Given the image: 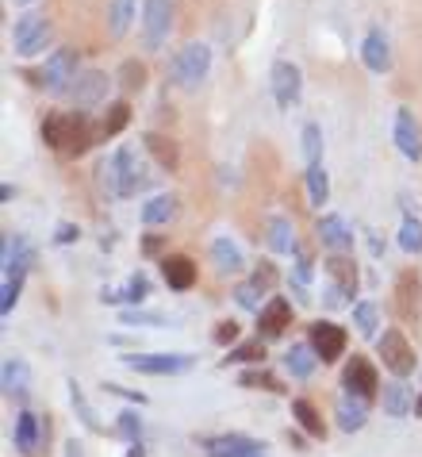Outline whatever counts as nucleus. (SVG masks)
I'll use <instances>...</instances> for the list:
<instances>
[{"instance_id":"1","label":"nucleus","mask_w":422,"mask_h":457,"mask_svg":"<svg viewBox=\"0 0 422 457\" xmlns=\"http://www.w3.org/2000/svg\"><path fill=\"white\" fill-rule=\"evenodd\" d=\"M146 162H143V154H138L135 146H120L115 154L100 166V181H104V188L115 196V200H131L135 193H143L146 188Z\"/></svg>"},{"instance_id":"2","label":"nucleus","mask_w":422,"mask_h":457,"mask_svg":"<svg viewBox=\"0 0 422 457\" xmlns=\"http://www.w3.org/2000/svg\"><path fill=\"white\" fill-rule=\"evenodd\" d=\"M43 143L54 150H70V154H81L88 146V120L85 112H50L43 120Z\"/></svg>"},{"instance_id":"3","label":"nucleus","mask_w":422,"mask_h":457,"mask_svg":"<svg viewBox=\"0 0 422 457\" xmlns=\"http://www.w3.org/2000/svg\"><path fill=\"white\" fill-rule=\"evenodd\" d=\"M376 353H380V365L392 377H411L418 370V353L400 327H384L380 338H376Z\"/></svg>"},{"instance_id":"4","label":"nucleus","mask_w":422,"mask_h":457,"mask_svg":"<svg viewBox=\"0 0 422 457\" xmlns=\"http://www.w3.org/2000/svg\"><path fill=\"white\" fill-rule=\"evenodd\" d=\"M211 70V46L208 43H188L177 50L173 66H170V78L177 88H185V93H192V88H200L203 78H208Z\"/></svg>"},{"instance_id":"5","label":"nucleus","mask_w":422,"mask_h":457,"mask_svg":"<svg viewBox=\"0 0 422 457\" xmlns=\"http://www.w3.org/2000/svg\"><path fill=\"white\" fill-rule=\"evenodd\" d=\"M120 361L143 377H185L196 370V353H120Z\"/></svg>"},{"instance_id":"6","label":"nucleus","mask_w":422,"mask_h":457,"mask_svg":"<svg viewBox=\"0 0 422 457\" xmlns=\"http://www.w3.org/2000/svg\"><path fill=\"white\" fill-rule=\"evenodd\" d=\"M342 392L345 396H357V400H365V403H373L380 400V373H376V365L365 358V353H350V361L342 365Z\"/></svg>"},{"instance_id":"7","label":"nucleus","mask_w":422,"mask_h":457,"mask_svg":"<svg viewBox=\"0 0 422 457\" xmlns=\"http://www.w3.org/2000/svg\"><path fill=\"white\" fill-rule=\"evenodd\" d=\"M253 327H258V338L265 342H277V338H285L288 335V327L296 323V308H292V300L288 296H280V292H273L265 303H261V312L253 315Z\"/></svg>"},{"instance_id":"8","label":"nucleus","mask_w":422,"mask_h":457,"mask_svg":"<svg viewBox=\"0 0 422 457\" xmlns=\"http://www.w3.org/2000/svg\"><path fill=\"white\" fill-rule=\"evenodd\" d=\"M12 43H16L20 58H35L50 46V23L38 16V12H23V16L12 23Z\"/></svg>"},{"instance_id":"9","label":"nucleus","mask_w":422,"mask_h":457,"mask_svg":"<svg viewBox=\"0 0 422 457\" xmlns=\"http://www.w3.org/2000/svg\"><path fill=\"white\" fill-rule=\"evenodd\" d=\"M307 342H311V350L319 353V361L323 365H335L345 346H350V331H345L342 323H330V320H315L307 327Z\"/></svg>"},{"instance_id":"10","label":"nucleus","mask_w":422,"mask_h":457,"mask_svg":"<svg viewBox=\"0 0 422 457\" xmlns=\"http://www.w3.org/2000/svg\"><path fill=\"white\" fill-rule=\"evenodd\" d=\"M269 88H273V100L280 108H296L300 104V96H303V73L296 62H273V70H269Z\"/></svg>"},{"instance_id":"11","label":"nucleus","mask_w":422,"mask_h":457,"mask_svg":"<svg viewBox=\"0 0 422 457\" xmlns=\"http://www.w3.org/2000/svg\"><path fill=\"white\" fill-rule=\"evenodd\" d=\"M203 457H250V453H265V442L242 430H227V435H211L200 438Z\"/></svg>"},{"instance_id":"12","label":"nucleus","mask_w":422,"mask_h":457,"mask_svg":"<svg viewBox=\"0 0 422 457\" xmlns=\"http://www.w3.org/2000/svg\"><path fill=\"white\" fill-rule=\"evenodd\" d=\"M173 28V0H146L143 4V43L146 50H161Z\"/></svg>"},{"instance_id":"13","label":"nucleus","mask_w":422,"mask_h":457,"mask_svg":"<svg viewBox=\"0 0 422 457\" xmlns=\"http://www.w3.org/2000/svg\"><path fill=\"white\" fill-rule=\"evenodd\" d=\"M315 238H319V246H323L327 253H350V250H353V227H350V220H345V215H338V212L319 215Z\"/></svg>"},{"instance_id":"14","label":"nucleus","mask_w":422,"mask_h":457,"mask_svg":"<svg viewBox=\"0 0 422 457\" xmlns=\"http://www.w3.org/2000/svg\"><path fill=\"white\" fill-rule=\"evenodd\" d=\"M73 78H77V54H73V50H54L35 81L43 85L46 93H70Z\"/></svg>"},{"instance_id":"15","label":"nucleus","mask_w":422,"mask_h":457,"mask_svg":"<svg viewBox=\"0 0 422 457\" xmlns=\"http://www.w3.org/2000/svg\"><path fill=\"white\" fill-rule=\"evenodd\" d=\"M108 88H112V78L108 73H100V70H85V73H77L73 85H70V100H73V108H96V104H104V96H108Z\"/></svg>"},{"instance_id":"16","label":"nucleus","mask_w":422,"mask_h":457,"mask_svg":"<svg viewBox=\"0 0 422 457\" xmlns=\"http://www.w3.org/2000/svg\"><path fill=\"white\" fill-rule=\"evenodd\" d=\"M158 270H161V281L170 292H188L192 285H196V262L188 258V253H161L158 258Z\"/></svg>"},{"instance_id":"17","label":"nucleus","mask_w":422,"mask_h":457,"mask_svg":"<svg viewBox=\"0 0 422 457\" xmlns=\"http://www.w3.org/2000/svg\"><path fill=\"white\" fill-rule=\"evenodd\" d=\"M43 442H46V423L35 411H20L16 427H12V446H16V453L35 457L38 450H43Z\"/></svg>"},{"instance_id":"18","label":"nucleus","mask_w":422,"mask_h":457,"mask_svg":"<svg viewBox=\"0 0 422 457\" xmlns=\"http://www.w3.org/2000/svg\"><path fill=\"white\" fill-rule=\"evenodd\" d=\"M415 396L418 392L407 385V377H392L388 385H380V411L392 419H407L415 415Z\"/></svg>"},{"instance_id":"19","label":"nucleus","mask_w":422,"mask_h":457,"mask_svg":"<svg viewBox=\"0 0 422 457\" xmlns=\"http://www.w3.org/2000/svg\"><path fill=\"white\" fill-rule=\"evenodd\" d=\"M392 138H395V150L411 162H422V127L411 116V108H400L395 112V123H392Z\"/></svg>"},{"instance_id":"20","label":"nucleus","mask_w":422,"mask_h":457,"mask_svg":"<svg viewBox=\"0 0 422 457\" xmlns=\"http://www.w3.org/2000/svg\"><path fill=\"white\" fill-rule=\"evenodd\" d=\"M208 253H211L215 270H219L223 277H238L242 270H246V253H242V246H238L230 235H215L211 246H208Z\"/></svg>"},{"instance_id":"21","label":"nucleus","mask_w":422,"mask_h":457,"mask_svg":"<svg viewBox=\"0 0 422 457\" xmlns=\"http://www.w3.org/2000/svg\"><path fill=\"white\" fill-rule=\"evenodd\" d=\"M280 361H285V373L292 380H311V373L323 365V361H319V353L311 350V342H292Z\"/></svg>"},{"instance_id":"22","label":"nucleus","mask_w":422,"mask_h":457,"mask_svg":"<svg viewBox=\"0 0 422 457\" xmlns=\"http://www.w3.org/2000/svg\"><path fill=\"white\" fill-rule=\"evenodd\" d=\"M0 270H20V273H31L35 265V246L28 243V238L20 235H4V243H0Z\"/></svg>"},{"instance_id":"23","label":"nucleus","mask_w":422,"mask_h":457,"mask_svg":"<svg viewBox=\"0 0 422 457\" xmlns=\"http://www.w3.org/2000/svg\"><path fill=\"white\" fill-rule=\"evenodd\" d=\"M361 62L368 73H388L392 70V46H388V35L384 31H368L365 43H361Z\"/></svg>"},{"instance_id":"24","label":"nucleus","mask_w":422,"mask_h":457,"mask_svg":"<svg viewBox=\"0 0 422 457\" xmlns=\"http://www.w3.org/2000/svg\"><path fill=\"white\" fill-rule=\"evenodd\" d=\"M177 212H181V204H177L173 193H158L150 196L143 212H138V220H143V227H170L177 220Z\"/></svg>"},{"instance_id":"25","label":"nucleus","mask_w":422,"mask_h":457,"mask_svg":"<svg viewBox=\"0 0 422 457\" xmlns=\"http://www.w3.org/2000/svg\"><path fill=\"white\" fill-rule=\"evenodd\" d=\"M0 388H4L8 400L28 396V388H31V365L23 361V358H8L4 370H0Z\"/></svg>"},{"instance_id":"26","label":"nucleus","mask_w":422,"mask_h":457,"mask_svg":"<svg viewBox=\"0 0 422 457\" xmlns=\"http://www.w3.org/2000/svg\"><path fill=\"white\" fill-rule=\"evenodd\" d=\"M323 277H327V281H335V285H342L345 292H353V296H357V262H353V253H327Z\"/></svg>"},{"instance_id":"27","label":"nucleus","mask_w":422,"mask_h":457,"mask_svg":"<svg viewBox=\"0 0 422 457\" xmlns=\"http://www.w3.org/2000/svg\"><path fill=\"white\" fill-rule=\"evenodd\" d=\"M335 419H338V430H345V435H357L365 423H368V403L357 400V396H338V408H335Z\"/></svg>"},{"instance_id":"28","label":"nucleus","mask_w":422,"mask_h":457,"mask_svg":"<svg viewBox=\"0 0 422 457\" xmlns=\"http://www.w3.org/2000/svg\"><path fill=\"white\" fill-rule=\"evenodd\" d=\"M384 315H380V303L376 300H357L353 303V327H357V335L368 338V342H376L380 331H384Z\"/></svg>"},{"instance_id":"29","label":"nucleus","mask_w":422,"mask_h":457,"mask_svg":"<svg viewBox=\"0 0 422 457\" xmlns=\"http://www.w3.org/2000/svg\"><path fill=\"white\" fill-rule=\"evenodd\" d=\"M292 419H296V427L307 430V435H311L315 442L327 438V423H323V415H319V403L296 396V400H292Z\"/></svg>"},{"instance_id":"30","label":"nucleus","mask_w":422,"mask_h":457,"mask_svg":"<svg viewBox=\"0 0 422 457\" xmlns=\"http://www.w3.org/2000/svg\"><path fill=\"white\" fill-rule=\"evenodd\" d=\"M265 238H269V250H273V253H296V250H300L296 227H292L288 215H273V220H269Z\"/></svg>"},{"instance_id":"31","label":"nucleus","mask_w":422,"mask_h":457,"mask_svg":"<svg viewBox=\"0 0 422 457\" xmlns=\"http://www.w3.org/2000/svg\"><path fill=\"white\" fill-rule=\"evenodd\" d=\"M238 388H258V392H277V396H288V385L265 370V365H242L238 370Z\"/></svg>"},{"instance_id":"32","label":"nucleus","mask_w":422,"mask_h":457,"mask_svg":"<svg viewBox=\"0 0 422 457\" xmlns=\"http://www.w3.org/2000/svg\"><path fill=\"white\" fill-rule=\"evenodd\" d=\"M303 185H307V200H311V208H327L330 204V177L323 170V162H311V166L303 170Z\"/></svg>"},{"instance_id":"33","label":"nucleus","mask_w":422,"mask_h":457,"mask_svg":"<svg viewBox=\"0 0 422 457\" xmlns=\"http://www.w3.org/2000/svg\"><path fill=\"white\" fill-rule=\"evenodd\" d=\"M269 358V350H265V338H250V342H238V346H230L223 353V370L227 365H265Z\"/></svg>"},{"instance_id":"34","label":"nucleus","mask_w":422,"mask_h":457,"mask_svg":"<svg viewBox=\"0 0 422 457\" xmlns=\"http://www.w3.org/2000/svg\"><path fill=\"white\" fill-rule=\"evenodd\" d=\"M23 281H28V273H20V270H0V320H8L12 308L20 303Z\"/></svg>"},{"instance_id":"35","label":"nucleus","mask_w":422,"mask_h":457,"mask_svg":"<svg viewBox=\"0 0 422 457\" xmlns=\"http://www.w3.org/2000/svg\"><path fill=\"white\" fill-rule=\"evenodd\" d=\"M115 323L127 327V331H135V327H170L161 312H150V308H135V303H123L120 312H115Z\"/></svg>"},{"instance_id":"36","label":"nucleus","mask_w":422,"mask_h":457,"mask_svg":"<svg viewBox=\"0 0 422 457\" xmlns=\"http://www.w3.org/2000/svg\"><path fill=\"white\" fill-rule=\"evenodd\" d=\"M146 143V150L153 154V162H158V166L165 170V173H177V166H181V154H177V143H170V138H161V135H146L143 138Z\"/></svg>"},{"instance_id":"37","label":"nucleus","mask_w":422,"mask_h":457,"mask_svg":"<svg viewBox=\"0 0 422 457\" xmlns=\"http://www.w3.org/2000/svg\"><path fill=\"white\" fill-rule=\"evenodd\" d=\"M395 243H400L403 253H422V220L415 212H403L400 231H395Z\"/></svg>"},{"instance_id":"38","label":"nucleus","mask_w":422,"mask_h":457,"mask_svg":"<svg viewBox=\"0 0 422 457\" xmlns=\"http://www.w3.org/2000/svg\"><path fill=\"white\" fill-rule=\"evenodd\" d=\"M66 392H70L73 415H77V419H81V427H85V430H104V427H100V419H96V411H93V403H88V400H85V392H81V385H77V380H73V377L66 380Z\"/></svg>"},{"instance_id":"39","label":"nucleus","mask_w":422,"mask_h":457,"mask_svg":"<svg viewBox=\"0 0 422 457\" xmlns=\"http://www.w3.org/2000/svg\"><path fill=\"white\" fill-rule=\"evenodd\" d=\"M131 23H135V0H112V8H108L112 39H123V35L131 31Z\"/></svg>"},{"instance_id":"40","label":"nucleus","mask_w":422,"mask_h":457,"mask_svg":"<svg viewBox=\"0 0 422 457\" xmlns=\"http://www.w3.org/2000/svg\"><path fill=\"white\" fill-rule=\"evenodd\" d=\"M150 292H153V285H150V277L143 273V270H135L131 277H127V281H123V288H120V296H123V303H135V308H143V303H146V296H150ZM123 303H120V308H123Z\"/></svg>"},{"instance_id":"41","label":"nucleus","mask_w":422,"mask_h":457,"mask_svg":"<svg viewBox=\"0 0 422 457\" xmlns=\"http://www.w3.org/2000/svg\"><path fill=\"white\" fill-rule=\"evenodd\" d=\"M127 123H131V104H127V100H115V104L104 108V123H100V135H104V138H115Z\"/></svg>"},{"instance_id":"42","label":"nucleus","mask_w":422,"mask_h":457,"mask_svg":"<svg viewBox=\"0 0 422 457\" xmlns=\"http://www.w3.org/2000/svg\"><path fill=\"white\" fill-rule=\"evenodd\" d=\"M112 435H115V438H123V442H143V415H135V403H131L127 411L115 415Z\"/></svg>"},{"instance_id":"43","label":"nucleus","mask_w":422,"mask_h":457,"mask_svg":"<svg viewBox=\"0 0 422 457\" xmlns=\"http://www.w3.org/2000/svg\"><path fill=\"white\" fill-rule=\"evenodd\" d=\"M230 296H235V303L242 312H250V315H258L261 312V303H265V292L253 285V281H238L235 288H230Z\"/></svg>"},{"instance_id":"44","label":"nucleus","mask_w":422,"mask_h":457,"mask_svg":"<svg viewBox=\"0 0 422 457\" xmlns=\"http://www.w3.org/2000/svg\"><path fill=\"white\" fill-rule=\"evenodd\" d=\"M300 146H303L307 166H311V162H323V127H319V123H303Z\"/></svg>"},{"instance_id":"45","label":"nucleus","mask_w":422,"mask_h":457,"mask_svg":"<svg viewBox=\"0 0 422 457\" xmlns=\"http://www.w3.org/2000/svg\"><path fill=\"white\" fill-rule=\"evenodd\" d=\"M292 258H296V265H292L288 281H296V285H307V288H311V281H315V262H311V253H307V250H296Z\"/></svg>"},{"instance_id":"46","label":"nucleus","mask_w":422,"mask_h":457,"mask_svg":"<svg viewBox=\"0 0 422 457\" xmlns=\"http://www.w3.org/2000/svg\"><path fill=\"white\" fill-rule=\"evenodd\" d=\"M250 281L258 285V288L265 292V296H273L277 285H280V273H277V265H273V262H258V270L250 273Z\"/></svg>"},{"instance_id":"47","label":"nucleus","mask_w":422,"mask_h":457,"mask_svg":"<svg viewBox=\"0 0 422 457\" xmlns=\"http://www.w3.org/2000/svg\"><path fill=\"white\" fill-rule=\"evenodd\" d=\"M120 85L123 88H135V93H138V88H143L146 85V66H143V62H123V66H120Z\"/></svg>"},{"instance_id":"48","label":"nucleus","mask_w":422,"mask_h":457,"mask_svg":"<svg viewBox=\"0 0 422 457\" xmlns=\"http://www.w3.org/2000/svg\"><path fill=\"white\" fill-rule=\"evenodd\" d=\"M238 335H242V327L235 323V320H219V323H215L211 327V342H215V346H238Z\"/></svg>"},{"instance_id":"49","label":"nucleus","mask_w":422,"mask_h":457,"mask_svg":"<svg viewBox=\"0 0 422 457\" xmlns=\"http://www.w3.org/2000/svg\"><path fill=\"white\" fill-rule=\"evenodd\" d=\"M100 388H104L108 396H120V400H127V403H135V408H146V403H150L146 392H138V388H123V385H115V380H104Z\"/></svg>"},{"instance_id":"50","label":"nucleus","mask_w":422,"mask_h":457,"mask_svg":"<svg viewBox=\"0 0 422 457\" xmlns=\"http://www.w3.org/2000/svg\"><path fill=\"white\" fill-rule=\"evenodd\" d=\"M138 250H143V258L158 262L165 253V231H146L143 238H138Z\"/></svg>"},{"instance_id":"51","label":"nucleus","mask_w":422,"mask_h":457,"mask_svg":"<svg viewBox=\"0 0 422 457\" xmlns=\"http://www.w3.org/2000/svg\"><path fill=\"white\" fill-rule=\"evenodd\" d=\"M50 238H54V246H73L77 238H81V227L70 223V220H62V223L54 227V235H50Z\"/></svg>"},{"instance_id":"52","label":"nucleus","mask_w":422,"mask_h":457,"mask_svg":"<svg viewBox=\"0 0 422 457\" xmlns=\"http://www.w3.org/2000/svg\"><path fill=\"white\" fill-rule=\"evenodd\" d=\"M307 438H311V435H307V430H300V427L288 430V446H292V450H307Z\"/></svg>"},{"instance_id":"53","label":"nucleus","mask_w":422,"mask_h":457,"mask_svg":"<svg viewBox=\"0 0 422 457\" xmlns=\"http://www.w3.org/2000/svg\"><path fill=\"white\" fill-rule=\"evenodd\" d=\"M365 238H368V253H373V258H380V253H384V238H380L376 231H368Z\"/></svg>"},{"instance_id":"54","label":"nucleus","mask_w":422,"mask_h":457,"mask_svg":"<svg viewBox=\"0 0 422 457\" xmlns=\"http://www.w3.org/2000/svg\"><path fill=\"white\" fill-rule=\"evenodd\" d=\"M123 457H146V442H127Z\"/></svg>"},{"instance_id":"55","label":"nucleus","mask_w":422,"mask_h":457,"mask_svg":"<svg viewBox=\"0 0 422 457\" xmlns=\"http://www.w3.org/2000/svg\"><path fill=\"white\" fill-rule=\"evenodd\" d=\"M100 300H104V303H123L120 288H100Z\"/></svg>"},{"instance_id":"56","label":"nucleus","mask_w":422,"mask_h":457,"mask_svg":"<svg viewBox=\"0 0 422 457\" xmlns=\"http://www.w3.org/2000/svg\"><path fill=\"white\" fill-rule=\"evenodd\" d=\"M66 457H85V450H81V442H77V438L66 442Z\"/></svg>"},{"instance_id":"57","label":"nucleus","mask_w":422,"mask_h":457,"mask_svg":"<svg viewBox=\"0 0 422 457\" xmlns=\"http://www.w3.org/2000/svg\"><path fill=\"white\" fill-rule=\"evenodd\" d=\"M12 196H16V188H12V185H0V204H12Z\"/></svg>"},{"instance_id":"58","label":"nucleus","mask_w":422,"mask_h":457,"mask_svg":"<svg viewBox=\"0 0 422 457\" xmlns=\"http://www.w3.org/2000/svg\"><path fill=\"white\" fill-rule=\"evenodd\" d=\"M415 419H422V392L415 396Z\"/></svg>"},{"instance_id":"59","label":"nucleus","mask_w":422,"mask_h":457,"mask_svg":"<svg viewBox=\"0 0 422 457\" xmlns=\"http://www.w3.org/2000/svg\"><path fill=\"white\" fill-rule=\"evenodd\" d=\"M16 4H31V0H16Z\"/></svg>"},{"instance_id":"60","label":"nucleus","mask_w":422,"mask_h":457,"mask_svg":"<svg viewBox=\"0 0 422 457\" xmlns=\"http://www.w3.org/2000/svg\"><path fill=\"white\" fill-rule=\"evenodd\" d=\"M250 457H265V453H250Z\"/></svg>"}]
</instances>
